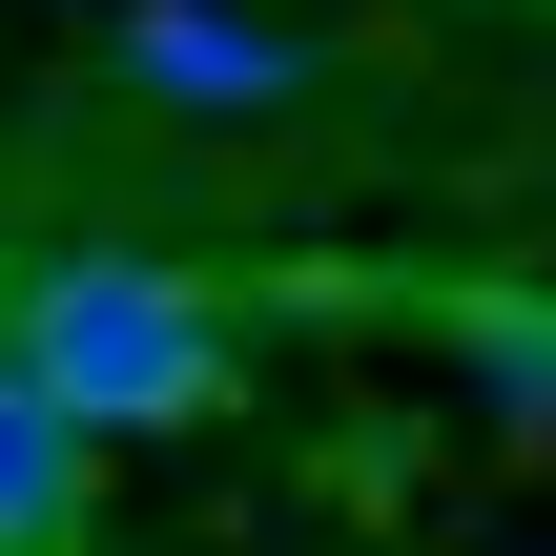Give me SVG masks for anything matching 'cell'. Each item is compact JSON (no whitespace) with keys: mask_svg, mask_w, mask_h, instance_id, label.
I'll use <instances>...</instances> for the list:
<instances>
[{"mask_svg":"<svg viewBox=\"0 0 556 556\" xmlns=\"http://www.w3.org/2000/svg\"><path fill=\"white\" fill-rule=\"evenodd\" d=\"M0 351L83 433H206L248 371V289H206L165 248H41V268H0Z\"/></svg>","mask_w":556,"mask_h":556,"instance_id":"cell-1","label":"cell"},{"mask_svg":"<svg viewBox=\"0 0 556 556\" xmlns=\"http://www.w3.org/2000/svg\"><path fill=\"white\" fill-rule=\"evenodd\" d=\"M103 62H124V103H165V124H268V103H309V41L248 21V0H124Z\"/></svg>","mask_w":556,"mask_h":556,"instance_id":"cell-2","label":"cell"},{"mask_svg":"<svg viewBox=\"0 0 556 556\" xmlns=\"http://www.w3.org/2000/svg\"><path fill=\"white\" fill-rule=\"evenodd\" d=\"M83 495H103V433L0 351V556H83Z\"/></svg>","mask_w":556,"mask_h":556,"instance_id":"cell-3","label":"cell"},{"mask_svg":"<svg viewBox=\"0 0 556 556\" xmlns=\"http://www.w3.org/2000/svg\"><path fill=\"white\" fill-rule=\"evenodd\" d=\"M454 371H475L516 433H556V309H454Z\"/></svg>","mask_w":556,"mask_h":556,"instance_id":"cell-4","label":"cell"}]
</instances>
